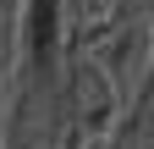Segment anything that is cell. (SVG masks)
Instances as JSON below:
<instances>
[{"label": "cell", "instance_id": "6da1fadb", "mask_svg": "<svg viewBox=\"0 0 154 149\" xmlns=\"http://www.w3.org/2000/svg\"><path fill=\"white\" fill-rule=\"evenodd\" d=\"M28 28H33V50L44 55V50H50V39H55V0H33Z\"/></svg>", "mask_w": 154, "mask_h": 149}]
</instances>
